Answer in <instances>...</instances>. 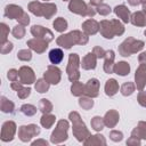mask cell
Wrapping results in <instances>:
<instances>
[{
    "instance_id": "6da1fadb",
    "label": "cell",
    "mask_w": 146,
    "mask_h": 146,
    "mask_svg": "<svg viewBox=\"0 0 146 146\" xmlns=\"http://www.w3.org/2000/svg\"><path fill=\"white\" fill-rule=\"evenodd\" d=\"M64 58V54H63V50L59 49V48H55V49H51L49 51V60L50 63L52 64H59Z\"/></svg>"
}]
</instances>
